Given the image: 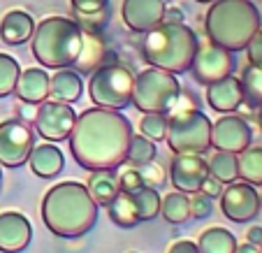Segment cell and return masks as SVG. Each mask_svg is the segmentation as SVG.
I'll return each mask as SVG.
<instances>
[{"label": "cell", "instance_id": "cell-1", "mask_svg": "<svg viewBox=\"0 0 262 253\" xmlns=\"http://www.w3.org/2000/svg\"><path fill=\"white\" fill-rule=\"evenodd\" d=\"M133 123L119 110H84L70 133V154L84 170H119L125 163Z\"/></svg>", "mask_w": 262, "mask_h": 253}, {"label": "cell", "instance_id": "cell-2", "mask_svg": "<svg viewBox=\"0 0 262 253\" xmlns=\"http://www.w3.org/2000/svg\"><path fill=\"white\" fill-rule=\"evenodd\" d=\"M42 221L56 237H81L98 221V204L91 198L86 184L58 181L45 193Z\"/></svg>", "mask_w": 262, "mask_h": 253}, {"label": "cell", "instance_id": "cell-3", "mask_svg": "<svg viewBox=\"0 0 262 253\" xmlns=\"http://www.w3.org/2000/svg\"><path fill=\"white\" fill-rule=\"evenodd\" d=\"M260 28L262 16L251 0H213L204 16L207 37L232 54L246 49Z\"/></svg>", "mask_w": 262, "mask_h": 253}, {"label": "cell", "instance_id": "cell-4", "mask_svg": "<svg viewBox=\"0 0 262 253\" xmlns=\"http://www.w3.org/2000/svg\"><path fill=\"white\" fill-rule=\"evenodd\" d=\"M198 45V35L190 26L163 21L144 33L142 56L148 65L163 68L172 75H183L190 70Z\"/></svg>", "mask_w": 262, "mask_h": 253}, {"label": "cell", "instance_id": "cell-5", "mask_svg": "<svg viewBox=\"0 0 262 253\" xmlns=\"http://www.w3.org/2000/svg\"><path fill=\"white\" fill-rule=\"evenodd\" d=\"M30 49L45 68H72L81 51V26L70 16H47L35 24Z\"/></svg>", "mask_w": 262, "mask_h": 253}, {"label": "cell", "instance_id": "cell-6", "mask_svg": "<svg viewBox=\"0 0 262 253\" xmlns=\"http://www.w3.org/2000/svg\"><path fill=\"white\" fill-rule=\"evenodd\" d=\"M181 98V84L177 75L163 68L148 65L135 75L133 104L142 114H169Z\"/></svg>", "mask_w": 262, "mask_h": 253}, {"label": "cell", "instance_id": "cell-7", "mask_svg": "<svg viewBox=\"0 0 262 253\" xmlns=\"http://www.w3.org/2000/svg\"><path fill=\"white\" fill-rule=\"evenodd\" d=\"M165 142L172 154H207L211 149V119L198 107H181L167 116Z\"/></svg>", "mask_w": 262, "mask_h": 253}, {"label": "cell", "instance_id": "cell-8", "mask_svg": "<svg viewBox=\"0 0 262 253\" xmlns=\"http://www.w3.org/2000/svg\"><path fill=\"white\" fill-rule=\"evenodd\" d=\"M135 72L123 63H102L89 77V95L95 107L125 110L133 104Z\"/></svg>", "mask_w": 262, "mask_h": 253}, {"label": "cell", "instance_id": "cell-9", "mask_svg": "<svg viewBox=\"0 0 262 253\" xmlns=\"http://www.w3.org/2000/svg\"><path fill=\"white\" fill-rule=\"evenodd\" d=\"M35 146V133L26 121L5 119L0 121V165L21 167L28 163V156Z\"/></svg>", "mask_w": 262, "mask_h": 253}, {"label": "cell", "instance_id": "cell-10", "mask_svg": "<svg viewBox=\"0 0 262 253\" xmlns=\"http://www.w3.org/2000/svg\"><path fill=\"white\" fill-rule=\"evenodd\" d=\"M77 121V112L72 110V104L58 102V100H45L37 104L35 112V133L47 142H65L70 137Z\"/></svg>", "mask_w": 262, "mask_h": 253}, {"label": "cell", "instance_id": "cell-11", "mask_svg": "<svg viewBox=\"0 0 262 253\" xmlns=\"http://www.w3.org/2000/svg\"><path fill=\"white\" fill-rule=\"evenodd\" d=\"M234 68H237V63H234L232 51L211 40L207 45H198V51H195L193 63H190V72H193L195 81H200L202 86L232 75Z\"/></svg>", "mask_w": 262, "mask_h": 253}, {"label": "cell", "instance_id": "cell-12", "mask_svg": "<svg viewBox=\"0 0 262 253\" xmlns=\"http://www.w3.org/2000/svg\"><path fill=\"white\" fill-rule=\"evenodd\" d=\"M253 142V128L246 116L223 114L216 123H211V149L228 151V154H242Z\"/></svg>", "mask_w": 262, "mask_h": 253}, {"label": "cell", "instance_id": "cell-13", "mask_svg": "<svg viewBox=\"0 0 262 253\" xmlns=\"http://www.w3.org/2000/svg\"><path fill=\"white\" fill-rule=\"evenodd\" d=\"M221 212L234 223H248L260 214V193L253 184L232 181L221 193Z\"/></svg>", "mask_w": 262, "mask_h": 253}, {"label": "cell", "instance_id": "cell-14", "mask_svg": "<svg viewBox=\"0 0 262 253\" xmlns=\"http://www.w3.org/2000/svg\"><path fill=\"white\" fill-rule=\"evenodd\" d=\"M207 177L209 165L202 154H174L172 165H169V181L174 191L186 195L200 193Z\"/></svg>", "mask_w": 262, "mask_h": 253}, {"label": "cell", "instance_id": "cell-15", "mask_svg": "<svg viewBox=\"0 0 262 253\" xmlns=\"http://www.w3.org/2000/svg\"><path fill=\"white\" fill-rule=\"evenodd\" d=\"M165 7L167 5L163 0H123L121 16L133 33H148L151 28L163 24Z\"/></svg>", "mask_w": 262, "mask_h": 253}, {"label": "cell", "instance_id": "cell-16", "mask_svg": "<svg viewBox=\"0 0 262 253\" xmlns=\"http://www.w3.org/2000/svg\"><path fill=\"white\" fill-rule=\"evenodd\" d=\"M33 239V225L21 212H0V251L21 253Z\"/></svg>", "mask_w": 262, "mask_h": 253}, {"label": "cell", "instance_id": "cell-17", "mask_svg": "<svg viewBox=\"0 0 262 253\" xmlns=\"http://www.w3.org/2000/svg\"><path fill=\"white\" fill-rule=\"evenodd\" d=\"M207 104L218 114H232L244 104L242 79L234 75L223 77L218 81L207 84Z\"/></svg>", "mask_w": 262, "mask_h": 253}, {"label": "cell", "instance_id": "cell-18", "mask_svg": "<svg viewBox=\"0 0 262 253\" xmlns=\"http://www.w3.org/2000/svg\"><path fill=\"white\" fill-rule=\"evenodd\" d=\"M14 95L26 104H37L49 100V75L45 68H26L16 79Z\"/></svg>", "mask_w": 262, "mask_h": 253}, {"label": "cell", "instance_id": "cell-19", "mask_svg": "<svg viewBox=\"0 0 262 253\" xmlns=\"http://www.w3.org/2000/svg\"><path fill=\"white\" fill-rule=\"evenodd\" d=\"M28 165H30V172H33L35 177L51 179L63 170L65 154L56 146L54 142L35 144L33 151H30V156H28Z\"/></svg>", "mask_w": 262, "mask_h": 253}, {"label": "cell", "instance_id": "cell-20", "mask_svg": "<svg viewBox=\"0 0 262 253\" xmlns=\"http://www.w3.org/2000/svg\"><path fill=\"white\" fill-rule=\"evenodd\" d=\"M84 93V79L74 68H58L56 75L49 77V100L58 102H77Z\"/></svg>", "mask_w": 262, "mask_h": 253}, {"label": "cell", "instance_id": "cell-21", "mask_svg": "<svg viewBox=\"0 0 262 253\" xmlns=\"http://www.w3.org/2000/svg\"><path fill=\"white\" fill-rule=\"evenodd\" d=\"M35 19L24 10H10L0 21V40L5 45L19 47L33 37Z\"/></svg>", "mask_w": 262, "mask_h": 253}, {"label": "cell", "instance_id": "cell-22", "mask_svg": "<svg viewBox=\"0 0 262 253\" xmlns=\"http://www.w3.org/2000/svg\"><path fill=\"white\" fill-rule=\"evenodd\" d=\"M104 54H107V47H104L102 35L93 30H81V51L72 68L79 75H91L98 65H102Z\"/></svg>", "mask_w": 262, "mask_h": 253}, {"label": "cell", "instance_id": "cell-23", "mask_svg": "<svg viewBox=\"0 0 262 253\" xmlns=\"http://www.w3.org/2000/svg\"><path fill=\"white\" fill-rule=\"evenodd\" d=\"M86 188L98 207H107L119 193V174L116 170H93L86 181Z\"/></svg>", "mask_w": 262, "mask_h": 253}, {"label": "cell", "instance_id": "cell-24", "mask_svg": "<svg viewBox=\"0 0 262 253\" xmlns=\"http://www.w3.org/2000/svg\"><path fill=\"white\" fill-rule=\"evenodd\" d=\"M200 253H234L237 248V237L223 225H213V228L202 230L198 239Z\"/></svg>", "mask_w": 262, "mask_h": 253}, {"label": "cell", "instance_id": "cell-25", "mask_svg": "<svg viewBox=\"0 0 262 253\" xmlns=\"http://www.w3.org/2000/svg\"><path fill=\"white\" fill-rule=\"evenodd\" d=\"M107 212H109V219L112 223H116L119 228H135L139 223V216H137V207H135V200L130 193L125 191H119L116 198L107 204Z\"/></svg>", "mask_w": 262, "mask_h": 253}, {"label": "cell", "instance_id": "cell-26", "mask_svg": "<svg viewBox=\"0 0 262 253\" xmlns=\"http://www.w3.org/2000/svg\"><path fill=\"white\" fill-rule=\"evenodd\" d=\"M160 214H163V219L172 225H181L190 219V195L186 193H167L160 202Z\"/></svg>", "mask_w": 262, "mask_h": 253}, {"label": "cell", "instance_id": "cell-27", "mask_svg": "<svg viewBox=\"0 0 262 253\" xmlns=\"http://www.w3.org/2000/svg\"><path fill=\"white\" fill-rule=\"evenodd\" d=\"M239 179L253 186H262V146H248L237 154Z\"/></svg>", "mask_w": 262, "mask_h": 253}, {"label": "cell", "instance_id": "cell-28", "mask_svg": "<svg viewBox=\"0 0 262 253\" xmlns=\"http://www.w3.org/2000/svg\"><path fill=\"white\" fill-rule=\"evenodd\" d=\"M209 165V177L218 179L223 186L232 184L239 179V165H237V154H228V151H216L211 158L207 160Z\"/></svg>", "mask_w": 262, "mask_h": 253}, {"label": "cell", "instance_id": "cell-29", "mask_svg": "<svg viewBox=\"0 0 262 253\" xmlns=\"http://www.w3.org/2000/svg\"><path fill=\"white\" fill-rule=\"evenodd\" d=\"M133 200H135V207H137V216H139V223L144 221H154L156 216L160 214V198L158 188H151V186H139L137 191H133Z\"/></svg>", "mask_w": 262, "mask_h": 253}, {"label": "cell", "instance_id": "cell-30", "mask_svg": "<svg viewBox=\"0 0 262 253\" xmlns=\"http://www.w3.org/2000/svg\"><path fill=\"white\" fill-rule=\"evenodd\" d=\"M158 156L156 151V142H151L148 137H144L142 133L130 137V144H128V156H125V163H130L133 167H142V165L151 163V160Z\"/></svg>", "mask_w": 262, "mask_h": 253}, {"label": "cell", "instance_id": "cell-31", "mask_svg": "<svg viewBox=\"0 0 262 253\" xmlns=\"http://www.w3.org/2000/svg\"><path fill=\"white\" fill-rule=\"evenodd\" d=\"M242 91H244V102L246 104H251V107H260L262 104V68L260 65L248 63L244 68Z\"/></svg>", "mask_w": 262, "mask_h": 253}, {"label": "cell", "instance_id": "cell-32", "mask_svg": "<svg viewBox=\"0 0 262 253\" xmlns=\"http://www.w3.org/2000/svg\"><path fill=\"white\" fill-rule=\"evenodd\" d=\"M21 75V65L14 56L3 54L0 51V98H7V95H14L16 89V79Z\"/></svg>", "mask_w": 262, "mask_h": 253}, {"label": "cell", "instance_id": "cell-33", "mask_svg": "<svg viewBox=\"0 0 262 253\" xmlns=\"http://www.w3.org/2000/svg\"><path fill=\"white\" fill-rule=\"evenodd\" d=\"M139 133L151 142H163L167 135V114H144L139 121Z\"/></svg>", "mask_w": 262, "mask_h": 253}, {"label": "cell", "instance_id": "cell-34", "mask_svg": "<svg viewBox=\"0 0 262 253\" xmlns=\"http://www.w3.org/2000/svg\"><path fill=\"white\" fill-rule=\"evenodd\" d=\"M74 21L81 26V30H93V33H102L104 26H109V7L93 14H74Z\"/></svg>", "mask_w": 262, "mask_h": 253}, {"label": "cell", "instance_id": "cell-35", "mask_svg": "<svg viewBox=\"0 0 262 253\" xmlns=\"http://www.w3.org/2000/svg\"><path fill=\"white\" fill-rule=\"evenodd\" d=\"M139 174H142V181H144V184L151 186V188H160V186H165V181H167L165 167L160 163H156V158L151 160V163L142 165V167H139Z\"/></svg>", "mask_w": 262, "mask_h": 253}, {"label": "cell", "instance_id": "cell-36", "mask_svg": "<svg viewBox=\"0 0 262 253\" xmlns=\"http://www.w3.org/2000/svg\"><path fill=\"white\" fill-rule=\"evenodd\" d=\"M139 186H144L142 174H139V167H133V165H130L128 170H123V172L119 174V191L133 193V191H137Z\"/></svg>", "mask_w": 262, "mask_h": 253}, {"label": "cell", "instance_id": "cell-37", "mask_svg": "<svg viewBox=\"0 0 262 253\" xmlns=\"http://www.w3.org/2000/svg\"><path fill=\"white\" fill-rule=\"evenodd\" d=\"M209 214H211V198L204 195L202 191L190 195V216L193 219H207Z\"/></svg>", "mask_w": 262, "mask_h": 253}, {"label": "cell", "instance_id": "cell-38", "mask_svg": "<svg viewBox=\"0 0 262 253\" xmlns=\"http://www.w3.org/2000/svg\"><path fill=\"white\" fill-rule=\"evenodd\" d=\"M74 14H93L109 7V0H70Z\"/></svg>", "mask_w": 262, "mask_h": 253}, {"label": "cell", "instance_id": "cell-39", "mask_svg": "<svg viewBox=\"0 0 262 253\" xmlns=\"http://www.w3.org/2000/svg\"><path fill=\"white\" fill-rule=\"evenodd\" d=\"M246 56H248V63L260 65L262 68V28L253 35L251 42L246 45Z\"/></svg>", "mask_w": 262, "mask_h": 253}, {"label": "cell", "instance_id": "cell-40", "mask_svg": "<svg viewBox=\"0 0 262 253\" xmlns=\"http://www.w3.org/2000/svg\"><path fill=\"white\" fill-rule=\"evenodd\" d=\"M167 253H200V248H198V244L190 242V239H177V242L167 248Z\"/></svg>", "mask_w": 262, "mask_h": 253}, {"label": "cell", "instance_id": "cell-41", "mask_svg": "<svg viewBox=\"0 0 262 253\" xmlns=\"http://www.w3.org/2000/svg\"><path fill=\"white\" fill-rule=\"evenodd\" d=\"M202 193H204V195H209V198H221V193H223V184L218 181V179L207 177V179H204V184H202Z\"/></svg>", "mask_w": 262, "mask_h": 253}, {"label": "cell", "instance_id": "cell-42", "mask_svg": "<svg viewBox=\"0 0 262 253\" xmlns=\"http://www.w3.org/2000/svg\"><path fill=\"white\" fill-rule=\"evenodd\" d=\"M163 21H169V24H183V12L177 10V7H165Z\"/></svg>", "mask_w": 262, "mask_h": 253}, {"label": "cell", "instance_id": "cell-43", "mask_svg": "<svg viewBox=\"0 0 262 253\" xmlns=\"http://www.w3.org/2000/svg\"><path fill=\"white\" fill-rule=\"evenodd\" d=\"M246 242L257 244V246H260V242H262V225H253V228H248V233H246Z\"/></svg>", "mask_w": 262, "mask_h": 253}, {"label": "cell", "instance_id": "cell-44", "mask_svg": "<svg viewBox=\"0 0 262 253\" xmlns=\"http://www.w3.org/2000/svg\"><path fill=\"white\" fill-rule=\"evenodd\" d=\"M234 253H262L257 244H251V242H244V244H237Z\"/></svg>", "mask_w": 262, "mask_h": 253}, {"label": "cell", "instance_id": "cell-45", "mask_svg": "<svg viewBox=\"0 0 262 253\" xmlns=\"http://www.w3.org/2000/svg\"><path fill=\"white\" fill-rule=\"evenodd\" d=\"M255 119H257V128H260V133H262V104L257 107V114H255Z\"/></svg>", "mask_w": 262, "mask_h": 253}, {"label": "cell", "instance_id": "cell-46", "mask_svg": "<svg viewBox=\"0 0 262 253\" xmlns=\"http://www.w3.org/2000/svg\"><path fill=\"white\" fill-rule=\"evenodd\" d=\"M195 3H200V5H209V3H213V0H195Z\"/></svg>", "mask_w": 262, "mask_h": 253}, {"label": "cell", "instance_id": "cell-47", "mask_svg": "<svg viewBox=\"0 0 262 253\" xmlns=\"http://www.w3.org/2000/svg\"><path fill=\"white\" fill-rule=\"evenodd\" d=\"M0 188H3V165H0Z\"/></svg>", "mask_w": 262, "mask_h": 253}, {"label": "cell", "instance_id": "cell-48", "mask_svg": "<svg viewBox=\"0 0 262 253\" xmlns=\"http://www.w3.org/2000/svg\"><path fill=\"white\" fill-rule=\"evenodd\" d=\"M260 212H262V193H260Z\"/></svg>", "mask_w": 262, "mask_h": 253}, {"label": "cell", "instance_id": "cell-49", "mask_svg": "<svg viewBox=\"0 0 262 253\" xmlns=\"http://www.w3.org/2000/svg\"><path fill=\"white\" fill-rule=\"evenodd\" d=\"M163 3H165V5H169V3H172V0H163Z\"/></svg>", "mask_w": 262, "mask_h": 253}, {"label": "cell", "instance_id": "cell-50", "mask_svg": "<svg viewBox=\"0 0 262 253\" xmlns=\"http://www.w3.org/2000/svg\"><path fill=\"white\" fill-rule=\"evenodd\" d=\"M260 251H262V242H260Z\"/></svg>", "mask_w": 262, "mask_h": 253}, {"label": "cell", "instance_id": "cell-51", "mask_svg": "<svg viewBox=\"0 0 262 253\" xmlns=\"http://www.w3.org/2000/svg\"><path fill=\"white\" fill-rule=\"evenodd\" d=\"M130 253H137V251H130Z\"/></svg>", "mask_w": 262, "mask_h": 253}]
</instances>
